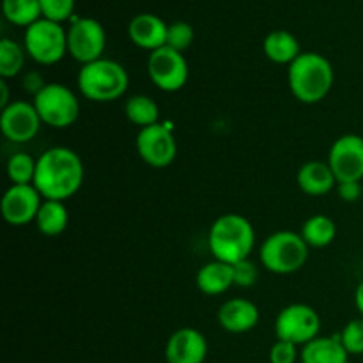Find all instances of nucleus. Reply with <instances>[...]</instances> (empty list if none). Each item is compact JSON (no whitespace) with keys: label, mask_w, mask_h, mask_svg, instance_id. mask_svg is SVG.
Wrapping results in <instances>:
<instances>
[{"label":"nucleus","mask_w":363,"mask_h":363,"mask_svg":"<svg viewBox=\"0 0 363 363\" xmlns=\"http://www.w3.org/2000/svg\"><path fill=\"white\" fill-rule=\"evenodd\" d=\"M319 330H321V318L318 311L305 303L287 305L275 319L277 339L293 342L298 347H303L305 344L319 337Z\"/></svg>","instance_id":"6e6552de"},{"label":"nucleus","mask_w":363,"mask_h":363,"mask_svg":"<svg viewBox=\"0 0 363 363\" xmlns=\"http://www.w3.org/2000/svg\"><path fill=\"white\" fill-rule=\"evenodd\" d=\"M328 165L339 183H362L363 179V137L354 133L342 135L332 144Z\"/></svg>","instance_id":"f8f14e48"},{"label":"nucleus","mask_w":363,"mask_h":363,"mask_svg":"<svg viewBox=\"0 0 363 363\" xmlns=\"http://www.w3.org/2000/svg\"><path fill=\"white\" fill-rule=\"evenodd\" d=\"M300 234L305 243L308 245V248H325L335 241L337 225L330 216L314 215L305 220Z\"/></svg>","instance_id":"5701e85b"},{"label":"nucleus","mask_w":363,"mask_h":363,"mask_svg":"<svg viewBox=\"0 0 363 363\" xmlns=\"http://www.w3.org/2000/svg\"><path fill=\"white\" fill-rule=\"evenodd\" d=\"M4 16L18 27H30L41 20V4L39 0H2Z\"/></svg>","instance_id":"393cba45"},{"label":"nucleus","mask_w":363,"mask_h":363,"mask_svg":"<svg viewBox=\"0 0 363 363\" xmlns=\"http://www.w3.org/2000/svg\"><path fill=\"white\" fill-rule=\"evenodd\" d=\"M296 183L308 197H323L337 186V177L328 162H307L298 170Z\"/></svg>","instance_id":"a211bd4d"},{"label":"nucleus","mask_w":363,"mask_h":363,"mask_svg":"<svg viewBox=\"0 0 363 363\" xmlns=\"http://www.w3.org/2000/svg\"><path fill=\"white\" fill-rule=\"evenodd\" d=\"M234 272V286L241 287V289H248V287L255 286L257 282V266L252 262V259H245V261L233 264Z\"/></svg>","instance_id":"7c9ffc66"},{"label":"nucleus","mask_w":363,"mask_h":363,"mask_svg":"<svg viewBox=\"0 0 363 363\" xmlns=\"http://www.w3.org/2000/svg\"><path fill=\"white\" fill-rule=\"evenodd\" d=\"M208 245L216 261L236 264L250 259L255 247L254 225L238 213H225L213 222Z\"/></svg>","instance_id":"7ed1b4c3"},{"label":"nucleus","mask_w":363,"mask_h":363,"mask_svg":"<svg viewBox=\"0 0 363 363\" xmlns=\"http://www.w3.org/2000/svg\"><path fill=\"white\" fill-rule=\"evenodd\" d=\"M291 94L305 105H315L330 94L335 82L333 66L325 55L301 52L287 69Z\"/></svg>","instance_id":"f03ea898"},{"label":"nucleus","mask_w":363,"mask_h":363,"mask_svg":"<svg viewBox=\"0 0 363 363\" xmlns=\"http://www.w3.org/2000/svg\"><path fill=\"white\" fill-rule=\"evenodd\" d=\"M135 147L142 162L152 169H167L177 156L176 137L162 123L138 130Z\"/></svg>","instance_id":"9b49d317"},{"label":"nucleus","mask_w":363,"mask_h":363,"mask_svg":"<svg viewBox=\"0 0 363 363\" xmlns=\"http://www.w3.org/2000/svg\"><path fill=\"white\" fill-rule=\"evenodd\" d=\"M67 223H69V213H67L66 204L60 201L45 199L35 216V227L39 233L48 238L60 236L67 229Z\"/></svg>","instance_id":"4be33fe9"},{"label":"nucleus","mask_w":363,"mask_h":363,"mask_svg":"<svg viewBox=\"0 0 363 363\" xmlns=\"http://www.w3.org/2000/svg\"><path fill=\"white\" fill-rule=\"evenodd\" d=\"M308 245L301 234L293 230H279L262 241L259 261L262 268L275 275H293L300 272L308 259Z\"/></svg>","instance_id":"39448f33"},{"label":"nucleus","mask_w":363,"mask_h":363,"mask_svg":"<svg viewBox=\"0 0 363 363\" xmlns=\"http://www.w3.org/2000/svg\"><path fill=\"white\" fill-rule=\"evenodd\" d=\"M261 312L259 307L245 298H233L227 300L218 311V323L225 332L240 335L254 330L259 325Z\"/></svg>","instance_id":"dca6fc26"},{"label":"nucleus","mask_w":363,"mask_h":363,"mask_svg":"<svg viewBox=\"0 0 363 363\" xmlns=\"http://www.w3.org/2000/svg\"><path fill=\"white\" fill-rule=\"evenodd\" d=\"M262 50L272 62L287 64V66H291L301 53L298 39L287 30L269 32L262 43Z\"/></svg>","instance_id":"412c9836"},{"label":"nucleus","mask_w":363,"mask_h":363,"mask_svg":"<svg viewBox=\"0 0 363 363\" xmlns=\"http://www.w3.org/2000/svg\"><path fill=\"white\" fill-rule=\"evenodd\" d=\"M23 48L34 62L53 66L67 53V30L57 21L41 18L25 30Z\"/></svg>","instance_id":"423d86ee"},{"label":"nucleus","mask_w":363,"mask_h":363,"mask_svg":"<svg viewBox=\"0 0 363 363\" xmlns=\"http://www.w3.org/2000/svg\"><path fill=\"white\" fill-rule=\"evenodd\" d=\"M43 201L34 184H11L2 197V216L9 225L21 227L35 222Z\"/></svg>","instance_id":"4468645a"},{"label":"nucleus","mask_w":363,"mask_h":363,"mask_svg":"<svg viewBox=\"0 0 363 363\" xmlns=\"http://www.w3.org/2000/svg\"><path fill=\"white\" fill-rule=\"evenodd\" d=\"M208 357V340L199 330L179 328L165 344L167 363H204Z\"/></svg>","instance_id":"2eb2a0df"},{"label":"nucleus","mask_w":363,"mask_h":363,"mask_svg":"<svg viewBox=\"0 0 363 363\" xmlns=\"http://www.w3.org/2000/svg\"><path fill=\"white\" fill-rule=\"evenodd\" d=\"M301 363H347L350 353L344 347L339 333L328 337H315L300 351Z\"/></svg>","instance_id":"6ab92c4d"},{"label":"nucleus","mask_w":363,"mask_h":363,"mask_svg":"<svg viewBox=\"0 0 363 363\" xmlns=\"http://www.w3.org/2000/svg\"><path fill=\"white\" fill-rule=\"evenodd\" d=\"M195 284H197V289L206 296H220L227 293L230 287H234L233 264L216 261V259L206 262L197 272Z\"/></svg>","instance_id":"aec40b11"},{"label":"nucleus","mask_w":363,"mask_h":363,"mask_svg":"<svg viewBox=\"0 0 363 363\" xmlns=\"http://www.w3.org/2000/svg\"><path fill=\"white\" fill-rule=\"evenodd\" d=\"M124 113L131 124L142 128L152 126L160 123V106L151 96L135 94L124 105Z\"/></svg>","instance_id":"b1692460"},{"label":"nucleus","mask_w":363,"mask_h":363,"mask_svg":"<svg viewBox=\"0 0 363 363\" xmlns=\"http://www.w3.org/2000/svg\"><path fill=\"white\" fill-rule=\"evenodd\" d=\"M195 38L194 27L186 21H174L167 28V45L169 48L176 50V52L184 53L191 46Z\"/></svg>","instance_id":"cd10ccee"},{"label":"nucleus","mask_w":363,"mask_h":363,"mask_svg":"<svg viewBox=\"0 0 363 363\" xmlns=\"http://www.w3.org/2000/svg\"><path fill=\"white\" fill-rule=\"evenodd\" d=\"M354 305H357L358 312H360V315L363 318V280L358 284L357 291H354Z\"/></svg>","instance_id":"f704fd0d"},{"label":"nucleus","mask_w":363,"mask_h":363,"mask_svg":"<svg viewBox=\"0 0 363 363\" xmlns=\"http://www.w3.org/2000/svg\"><path fill=\"white\" fill-rule=\"evenodd\" d=\"M346 351L351 354H363V318L351 319L339 333Z\"/></svg>","instance_id":"c85d7f7f"},{"label":"nucleus","mask_w":363,"mask_h":363,"mask_svg":"<svg viewBox=\"0 0 363 363\" xmlns=\"http://www.w3.org/2000/svg\"><path fill=\"white\" fill-rule=\"evenodd\" d=\"M147 74L155 87L163 92H177L186 85L190 77L184 53L163 46L151 52L147 59Z\"/></svg>","instance_id":"9d476101"},{"label":"nucleus","mask_w":363,"mask_h":363,"mask_svg":"<svg viewBox=\"0 0 363 363\" xmlns=\"http://www.w3.org/2000/svg\"><path fill=\"white\" fill-rule=\"evenodd\" d=\"M106 34L103 25L94 18H73L67 28V53L84 66L103 59Z\"/></svg>","instance_id":"1a4fd4ad"},{"label":"nucleus","mask_w":363,"mask_h":363,"mask_svg":"<svg viewBox=\"0 0 363 363\" xmlns=\"http://www.w3.org/2000/svg\"><path fill=\"white\" fill-rule=\"evenodd\" d=\"M25 48H21L13 39L4 38L0 41V77L2 80L20 74L25 66Z\"/></svg>","instance_id":"a878e982"},{"label":"nucleus","mask_w":363,"mask_h":363,"mask_svg":"<svg viewBox=\"0 0 363 363\" xmlns=\"http://www.w3.org/2000/svg\"><path fill=\"white\" fill-rule=\"evenodd\" d=\"M43 18L60 23L71 18L74 9V0H39Z\"/></svg>","instance_id":"c756f323"},{"label":"nucleus","mask_w":363,"mask_h":363,"mask_svg":"<svg viewBox=\"0 0 363 363\" xmlns=\"http://www.w3.org/2000/svg\"><path fill=\"white\" fill-rule=\"evenodd\" d=\"M21 84H23V89L28 92V94L38 96L39 92L45 89L46 82L41 73H38V71H28V73L23 77V80H21Z\"/></svg>","instance_id":"473e14b6"},{"label":"nucleus","mask_w":363,"mask_h":363,"mask_svg":"<svg viewBox=\"0 0 363 363\" xmlns=\"http://www.w3.org/2000/svg\"><path fill=\"white\" fill-rule=\"evenodd\" d=\"M84 179V162L73 149L50 147L38 158L34 186L46 201L66 202L80 191Z\"/></svg>","instance_id":"f257e3e1"},{"label":"nucleus","mask_w":363,"mask_h":363,"mask_svg":"<svg viewBox=\"0 0 363 363\" xmlns=\"http://www.w3.org/2000/svg\"><path fill=\"white\" fill-rule=\"evenodd\" d=\"M41 124L34 103L13 101L0 112V131L13 144H27L34 140Z\"/></svg>","instance_id":"ddd939ff"},{"label":"nucleus","mask_w":363,"mask_h":363,"mask_svg":"<svg viewBox=\"0 0 363 363\" xmlns=\"http://www.w3.org/2000/svg\"><path fill=\"white\" fill-rule=\"evenodd\" d=\"M167 28H169V25L160 16L151 13H142L130 21L128 35L138 48L155 52V50L163 48L167 45Z\"/></svg>","instance_id":"f3484780"},{"label":"nucleus","mask_w":363,"mask_h":363,"mask_svg":"<svg viewBox=\"0 0 363 363\" xmlns=\"http://www.w3.org/2000/svg\"><path fill=\"white\" fill-rule=\"evenodd\" d=\"M77 84L80 94L89 101L110 103L126 94L130 77L123 64L103 57L80 67Z\"/></svg>","instance_id":"20e7f679"},{"label":"nucleus","mask_w":363,"mask_h":363,"mask_svg":"<svg viewBox=\"0 0 363 363\" xmlns=\"http://www.w3.org/2000/svg\"><path fill=\"white\" fill-rule=\"evenodd\" d=\"M38 160L27 152H14L7 160V177L13 184H34Z\"/></svg>","instance_id":"bb28decb"},{"label":"nucleus","mask_w":363,"mask_h":363,"mask_svg":"<svg viewBox=\"0 0 363 363\" xmlns=\"http://www.w3.org/2000/svg\"><path fill=\"white\" fill-rule=\"evenodd\" d=\"M300 358L298 346L287 340H279L269 350V363H296Z\"/></svg>","instance_id":"2f4dec72"},{"label":"nucleus","mask_w":363,"mask_h":363,"mask_svg":"<svg viewBox=\"0 0 363 363\" xmlns=\"http://www.w3.org/2000/svg\"><path fill=\"white\" fill-rule=\"evenodd\" d=\"M362 184L360 183H339L337 184V194L344 202H357L362 197Z\"/></svg>","instance_id":"72a5a7b5"},{"label":"nucleus","mask_w":363,"mask_h":363,"mask_svg":"<svg viewBox=\"0 0 363 363\" xmlns=\"http://www.w3.org/2000/svg\"><path fill=\"white\" fill-rule=\"evenodd\" d=\"M41 123L55 130H64L77 123L80 116V101L77 94L64 84H46L32 99Z\"/></svg>","instance_id":"0eeeda50"},{"label":"nucleus","mask_w":363,"mask_h":363,"mask_svg":"<svg viewBox=\"0 0 363 363\" xmlns=\"http://www.w3.org/2000/svg\"><path fill=\"white\" fill-rule=\"evenodd\" d=\"M0 92H2V96H0V106L6 108V106L9 105V91H7L6 80L0 82Z\"/></svg>","instance_id":"c9c22d12"}]
</instances>
